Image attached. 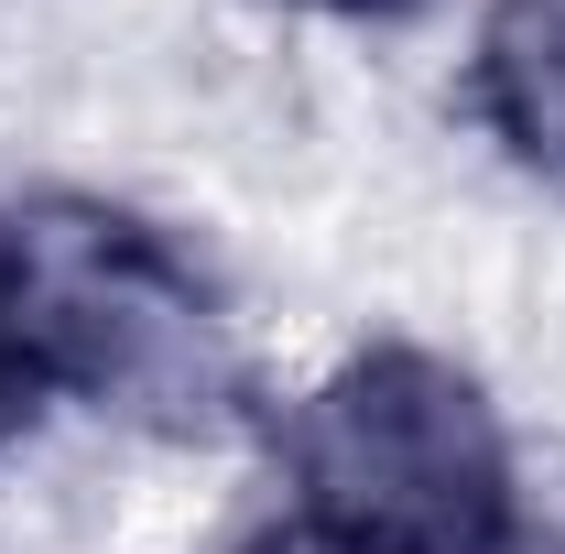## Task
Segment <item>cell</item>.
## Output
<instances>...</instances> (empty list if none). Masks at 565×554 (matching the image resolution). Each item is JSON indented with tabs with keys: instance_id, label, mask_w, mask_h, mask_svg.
<instances>
[{
	"instance_id": "5b68a950",
	"label": "cell",
	"mask_w": 565,
	"mask_h": 554,
	"mask_svg": "<svg viewBox=\"0 0 565 554\" xmlns=\"http://www.w3.org/2000/svg\"><path fill=\"white\" fill-rule=\"evenodd\" d=\"M239 554H338V544H316L305 522H282V533H262V544H239Z\"/></svg>"
},
{
	"instance_id": "6da1fadb",
	"label": "cell",
	"mask_w": 565,
	"mask_h": 554,
	"mask_svg": "<svg viewBox=\"0 0 565 554\" xmlns=\"http://www.w3.org/2000/svg\"><path fill=\"white\" fill-rule=\"evenodd\" d=\"M294 522L338 554H511L522 489L490 392L435 348H359L282 424Z\"/></svg>"
},
{
	"instance_id": "277c9868",
	"label": "cell",
	"mask_w": 565,
	"mask_h": 554,
	"mask_svg": "<svg viewBox=\"0 0 565 554\" xmlns=\"http://www.w3.org/2000/svg\"><path fill=\"white\" fill-rule=\"evenodd\" d=\"M305 11H338V22H403L414 0H305Z\"/></svg>"
},
{
	"instance_id": "3957f363",
	"label": "cell",
	"mask_w": 565,
	"mask_h": 554,
	"mask_svg": "<svg viewBox=\"0 0 565 554\" xmlns=\"http://www.w3.org/2000/svg\"><path fill=\"white\" fill-rule=\"evenodd\" d=\"M44 403H55V370H44L33 305H22V262H11V228H0V435L33 424Z\"/></svg>"
},
{
	"instance_id": "7a4b0ae2",
	"label": "cell",
	"mask_w": 565,
	"mask_h": 554,
	"mask_svg": "<svg viewBox=\"0 0 565 554\" xmlns=\"http://www.w3.org/2000/svg\"><path fill=\"white\" fill-rule=\"evenodd\" d=\"M468 98L522 174L565 185V0H490L479 55H468Z\"/></svg>"
}]
</instances>
